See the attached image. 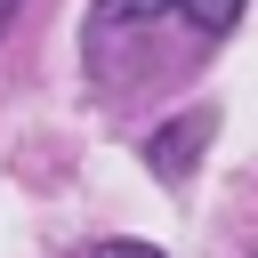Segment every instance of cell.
Wrapping results in <instances>:
<instances>
[{"mask_svg": "<svg viewBox=\"0 0 258 258\" xmlns=\"http://www.w3.org/2000/svg\"><path fill=\"white\" fill-rule=\"evenodd\" d=\"M234 24H242V0H97L89 8V73H113L121 48L129 40H153V32H185L194 56H202Z\"/></svg>", "mask_w": 258, "mask_h": 258, "instance_id": "1", "label": "cell"}, {"mask_svg": "<svg viewBox=\"0 0 258 258\" xmlns=\"http://www.w3.org/2000/svg\"><path fill=\"white\" fill-rule=\"evenodd\" d=\"M202 145H210V113H177V121H161L153 137H145V161H153V177H185L194 161H202Z\"/></svg>", "mask_w": 258, "mask_h": 258, "instance_id": "2", "label": "cell"}, {"mask_svg": "<svg viewBox=\"0 0 258 258\" xmlns=\"http://www.w3.org/2000/svg\"><path fill=\"white\" fill-rule=\"evenodd\" d=\"M89 258H161V250H153V242H97Z\"/></svg>", "mask_w": 258, "mask_h": 258, "instance_id": "3", "label": "cell"}, {"mask_svg": "<svg viewBox=\"0 0 258 258\" xmlns=\"http://www.w3.org/2000/svg\"><path fill=\"white\" fill-rule=\"evenodd\" d=\"M16 8H24V0H0V32H8V24H16Z\"/></svg>", "mask_w": 258, "mask_h": 258, "instance_id": "4", "label": "cell"}]
</instances>
